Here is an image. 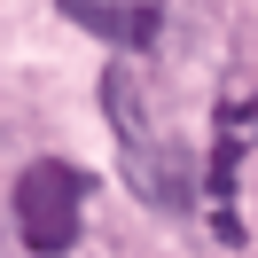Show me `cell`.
I'll return each instance as SVG.
<instances>
[{
    "mask_svg": "<svg viewBox=\"0 0 258 258\" xmlns=\"http://www.w3.org/2000/svg\"><path fill=\"white\" fill-rule=\"evenodd\" d=\"M86 196H94V180L79 172V164L63 157H39L16 172V235L32 242L39 258H63L71 242H79L86 227Z\"/></svg>",
    "mask_w": 258,
    "mask_h": 258,
    "instance_id": "6da1fadb",
    "label": "cell"
},
{
    "mask_svg": "<svg viewBox=\"0 0 258 258\" xmlns=\"http://www.w3.org/2000/svg\"><path fill=\"white\" fill-rule=\"evenodd\" d=\"M71 24H86L94 39H110V47H149L157 39V8L149 0H55Z\"/></svg>",
    "mask_w": 258,
    "mask_h": 258,
    "instance_id": "7a4b0ae2",
    "label": "cell"
}]
</instances>
